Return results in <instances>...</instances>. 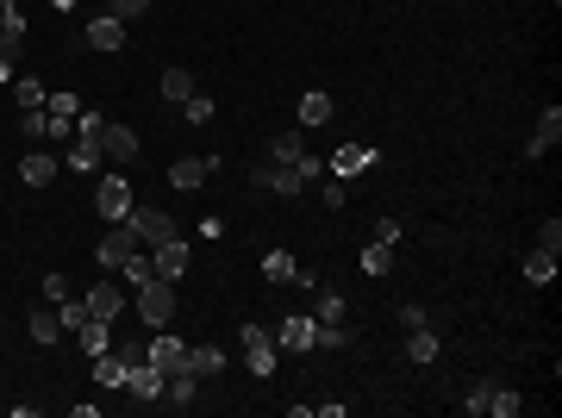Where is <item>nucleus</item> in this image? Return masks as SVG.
I'll list each match as a JSON object with an SVG mask.
<instances>
[{
    "label": "nucleus",
    "mask_w": 562,
    "mask_h": 418,
    "mask_svg": "<svg viewBox=\"0 0 562 418\" xmlns=\"http://www.w3.org/2000/svg\"><path fill=\"white\" fill-rule=\"evenodd\" d=\"M438 350H444V344H438V331H431V325L406 331V356H412V363H438Z\"/></svg>",
    "instance_id": "6ab92c4d"
},
{
    "label": "nucleus",
    "mask_w": 562,
    "mask_h": 418,
    "mask_svg": "<svg viewBox=\"0 0 562 418\" xmlns=\"http://www.w3.org/2000/svg\"><path fill=\"white\" fill-rule=\"evenodd\" d=\"M518 406H525V400H518L512 387H494V394H488V413H494V418H512Z\"/></svg>",
    "instance_id": "f704fd0d"
},
{
    "label": "nucleus",
    "mask_w": 562,
    "mask_h": 418,
    "mask_svg": "<svg viewBox=\"0 0 562 418\" xmlns=\"http://www.w3.org/2000/svg\"><path fill=\"white\" fill-rule=\"evenodd\" d=\"M319 200H325V207H344L350 194H344V181H337V175H319Z\"/></svg>",
    "instance_id": "ea45409f"
},
{
    "label": "nucleus",
    "mask_w": 562,
    "mask_h": 418,
    "mask_svg": "<svg viewBox=\"0 0 562 418\" xmlns=\"http://www.w3.org/2000/svg\"><path fill=\"white\" fill-rule=\"evenodd\" d=\"M325 175V162L319 157H300V162H257L250 169V181L257 188H269V194H300V188H313Z\"/></svg>",
    "instance_id": "f257e3e1"
},
{
    "label": "nucleus",
    "mask_w": 562,
    "mask_h": 418,
    "mask_svg": "<svg viewBox=\"0 0 562 418\" xmlns=\"http://www.w3.org/2000/svg\"><path fill=\"white\" fill-rule=\"evenodd\" d=\"M88 44H94V51H125V19L101 13V19L88 25Z\"/></svg>",
    "instance_id": "f3484780"
},
{
    "label": "nucleus",
    "mask_w": 562,
    "mask_h": 418,
    "mask_svg": "<svg viewBox=\"0 0 562 418\" xmlns=\"http://www.w3.org/2000/svg\"><path fill=\"white\" fill-rule=\"evenodd\" d=\"M0 32H6L13 44H25V13H19V0H0Z\"/></svg>",
    "instance_id": "c756f323"
},
{
    "label": "nucleus",
    "mask_w": 562,
    "mask_h": 418,
    "mask_svg": "<svg viewBox=\"0 0 562 418\" xmlns=\"http://www.w3.org/2000/svg\"><path fill=\"white\" fill-rule=\"evenodd\" d=\"M144 363L150 368H163V374H181V368H188V344H181V337H175V331H157V337H150V350H144Z\"/></svg>",
    "instance_id": "423d86ee"
},
{
    "label": "nucleus",
    "mask_w": 562,
    "mask_h": 418,
    "mask_svg": "<svg viewBox=\"0 0 562 418\" xmlns=\"http://www.w3.org/2000/svg\"><path fill=\"white\" fill-rule=\"evenodd\" d=\"M388 268H393V244H369V250H363V275H375V281H382Z\"/></svg>",
    "instance_id": "7c9ffc66"
},
{
    "label": "nucleus",
    "mask_w": 562,
    "mask_h": 418,
    "mask_svg": "<svg viewBox=\"0 0 562 418\" xmlns=\"http://www.w3.org/2000/svg\"><path fill=\"white\" fill-rule=\"evenodd\" d=\"M188 368H194V374H219V368H225V350H213V344H194V350H188Z\"/></svg>",
    "instance_id": "cd10ccee"
},
{
    "label": "nucleus",
    "mask_w": 562,
    "mask_h": 418,
    "mask_svg": "<svg viewBox=\"0 0 562 418\" xmlns=\"http://www.w3.org/2000/svg\"><path fill=\"white\" fill-rule=\"evenodd\" d=\"M32 337H38V344H56V337H63V318H56L51 306H44V313H32Z\"/></svg>",
    "instance_id": "473e14b6"
},
{
    "label": "nucleus",
    "mask_w": 562,
    "mask_h": 418,
    "mask_svg": "<svg viewBox=\"0 0 562 418\" xmlns=\"http://www.w3.org/2000/svg\"><path fill=\"white\" fill-rule=\"evenodd\" d=\"M325 119H332V94L325 88H306L300 94V125H325Z\"/></svg>",
    "instance_id": "4be33fe9"
},
{
    "label": "nucleus",
    "mask_w": 562,
    "mask_h": 418,
    "mask_svg": "<svg viewBox=\"0 0 562 418\" xmlns=\"http://www.w3.org/2000/svg\"><path fill=\"white\" fill-rule=\"evenodd\" d=\"M56 318H63V331H69V337H75V331H82V325H88V300H56Z\"/></svg>",
    "instance_id": "c85d7f7f"
},
{
    "label": "nucleus",
    "mask_w": 562,
    "mask_h": 418,
    "mask_svg": "<svg viewBox=\"0 0 562 418\" xmlns=\"http://www.w3.org/2000/svg\"><path fill=\"white\" fill-rule=\"evenodd\" d=\"M294 275H300V262L287 257V250H269V257H263V281H276V287H281V281H294Z\"/></svg>",
    "instance_id": "a878e982"
},
{
    "label": "nucleus",
    "mask_w": 562,
    "mask_h": 418,
    "mask_svg": "<svg viewBox=\"0 0 562 418\" xmlns=\"http://www.w3.org/2000/svg\"><path fill=\"white\" fill-rule=\"evenodd\" d=\"M125 225L138 231V244H163V238H175V219H169L163 207H131Z\"/></svg>",
    "instance_id": "0eeeda50"
},
{
    "label": "nucleus",
    "mask_w": 562,
    "mask_h": 418,
    "mask_svg": "<svg viewBox=\"0 0 562 418\" xmlns=\"http://www.w3.org/2000/svg\"><path fill=\"white\" fill-rule=\"evenodd\" d=\"M0 88H13V56H0Z\"/></svg>",
    "instance_id": "49530a36"
},
{
    "label": "nucleus",
    "mask_w": 562,
    "mask_h": 418,
    "mask_svg": "<svg viewBox=\"0 0 562 418\" xmlns=\"http://www.w3.org/2000/svg\"><path fill=\"white\" fill-rule=\"evenodd\" d=\"M19 138L25 144H44V106L38 112H19Z\"/></svg>",
    "instance_id": "e433bc0d"
},
{
    "label": "nucleus",
    "mask_w": 562,
    "mask_h": 418,
    "mask_svg": "<svg viewBox=\"0 0 562 418\" xmlns=\"http://www.w3.org/2000/svg\"><path fill=\"white\" fill-rule=\"evenodd\" d=\"M207 175H219V157H181V162H169V181H175V188H200Z\"/></svg>",
    "instance_id": "4468645a"
},
{
    "label": "nucleus",
    "mask_w": 562,
    "mask_h": 418,
    "mask_svg": "<svg viewBox=\"0 0 562 418\" xmlns=\"http://www.w3.org/2000/svg\"><path fill=\"white\" fill-rule=\"evenodd\" d=\"M163 368H150V363H131L125 368V394H138V400H163Z\"/></svg>",
    "instance_id": "ddd939ff"
},
{
    "label": "nucleus",
    "mask_w": 562,
    "mask_h": 418,
    "mask_svg": "<svg viewBox=\"0 0 562 418\" xmlns=\"http://www.w3.org/2000/svg\"><path fill=\"white\" fill-rule=\"evenodd\" d=\"M400 325H406V331H419V325H431V318H425V306H400Z\"/></svg>",
    "instance_id": "a18cd8bd"
},
{
    "label": "nucleus",
    "mask_w": 562,
    "mask_h": 418,
    "mask_svg": "<svg viewBox=\"0 0 562 418\" xmlns=\"http://www.w3.org/2000/svg\"><path fill=\"white\" fill-rule=\"evenodd\" d=\"M101 13H112V19H125V25H131V19H144V13H150V0H107Z\"/></svg>",
    "instance_id": "c9c22d12"
},
{
    "label": "nucleus",
    "mask_w": 562,
    "mask_h": 418,
    "mask_svg": "<svg viewBox=\"0 0 562 418\" xmlns=\"http://www.w3.org/2000/svg\"><path fill=\"white\" fill-rule=\"evenodd\" d=\"M375 244H400V219H375Z\"/></svg>",
    "instance_id": "37998d69"
},
{
    "label": "nucleus",
    "mask_w": 562,
    "mask_h": 418,
    "mask_svg": "<svg viewBox=\"0 0 562 418\" xmlns=\"http://www.w3.org/2000/svg\"><path fill=\"white\" fill-rule=\"evenodd\" d=\"M69 169L94 175V169H101V138H75V144H69Z\"/></svg>",
    "instance_id": "b1692460"
},
{
    "label": "nucleus",
    "mask_w": 562,
    "mask_h": 418,
    "mask_svg": "<svg viewBox=\"0 0 562 418\" xmlns=\"http://www.w3.org/2000/svg\"><path fill=\"white\" fill-rule=\"evenodd\" d=\"M319 344V318H306V313H287L276 325V350H313Z\"/></svg>",
    "instance_id": "6e6552de"
},
{
    "label": "nucleus",
    "mask_w": 562,
    "mask_h": 418,
    "mask_svg": "<svg viewBox=\"0 0 562 418\" xmlns=\"http://www.w3.org/2000/svg\"><path fill=\"white\" fill-rule=\"evenodd\" d=\"M75 344H82L88 356H101V350H112V318H88V325L75 331Z\"/></svg>",
    "instance_id": "a211bd4d"
},
{
    "label": "nucleus",
    "mask_w": 562,
    "mask_h": 418,
    "mask_svg": "<svg viewBox=\"0 0 562 418\" xmlns=\"http://www.w3.org/2000/svg\"><path fill=\"white\" fill-rule=\"evenodd\" d=\"M94 212H101L107 225H119V219L131 212V181H125V175H101V188H94Z\"/></svg>",
    "instance_id": "39448f33"
},
{
    "label": "nucleus",
    "mask_w": 562,
    "mask_h": 418,
    "mask_svg": "<svg viewBox=\"0 0 562 418\" xmlns=\"http://www.w3.org/2000/svg\"><path fill=\"white\" fill-rule=\"evenodd\" d=\"M562 144V106L550 101L544 112H538V131H531V144H525V157H550Z\"/></svg>",
    "instance_id": "9d476101"
},
{
    "label": "nucleus",
    "mask_w": 562,
    "mask_h": 418,
    "mask_svg": "<svg viewBox=\"0 0 562 418\" xmlns=\"http://www.w3.org/2000/svg\"><path fill=\"white\" fill-rule=\"evenodd\" d=\"M19 181H25V188H51V181H56V157H51V151H25V157H19Z\"/></svg>",
    "instance_id": "2eb2a0df"
},
{
    "label": "nucleus",
    "mask_w": 562,
    "mask_h": 418,
    "mask_svg": "<svg viewBox=\"0 0 562 418\" xmlns=\"http://www.w3.org/2000/svg\"><path fill=\"white\" fill-rule=\"evenodd\" d=\"M150 268H157L163 281H181V275H188V244H181V231L163 238V244H150Z\"/></svg>",
    "instance_id": "1a4fd4ad"
},
{
    "label": "nucleus",
    "mask_w": 562,
    "mask_h": 418,
    "mask_svg": "<svg viewBox=\"0 0 562 418\" xmlns=\"http://www.w3.org/2000/svg\"><path fill=\"white\" fill-rule=\"evenodd\" d=\"M150 275H157V268H150V250H131V257H125V268H119V281H125V287H144Z\"/></svg>",
    "instance_id": "bb28decb"
},
{
    "label": "nucleus",
    "mask_w": 562,
    "mask_h": 418,
    "mask_svg": "<svg viewBox=\"0 0 562 418\" xmlns=\"http://www.w3.org/2000/svg\"><path fill=\"white\" fill-rule=\"evenodd\" d=\"M306 157V138L300 131H281V138H269V162H300Z\"/></svg>",
    "instance_id": "393cba45"
},
{
    "label": "nucleus",
    "mask_w": 562,
    "mask_h": 418,
    "mask_svg": "<svg viewBox=\"0 0 562 418\" xmlns=\"http://www.w3.org/2000/svg\"><path fill=\"white\" fill-rule=\"evenodd\" d=\"M237 344H244V363H250V374H276V331H263V325H244L237 331Z\"/></svg>",
    "instance_id": "7ed1b4c3"
},
{
    "label": "nucleus",
    "mask_w": 562,
    "mask_h": 418,
    "mask_svg": "<svg viewBox=\"0 0 562 418\" xmlns=\"http://www.w3.org/2000/svg\"><path fill=\"white\" fill-rule=\"evenodd\" d=\"M344 313H350V306H344V294L313 287V318H319V325H344Z\"/></svg>",
    "instance_id": "aec40b11"
},
{
    "label": "nucleus",
    "mask_w": 562,
    "mask_h": 418,
    "mask_svg": "<svg viewBox=\"0 0 562 418\" xmlns=\"http://www.w3.org/2000/svg\"><path fill=\"white\" fill-rule=\"evenodd\" d=\"M488 394H494V381H475V387L462 394V413H488Z\"/></svg>",
    "instance_id": "4c0bfd02"
},
{
    "label": "nucleus",
    "mask_w": 562,
    "mask_h": 418,
    "mask_svg": "<svg viewBox=\"0 0 562 418\" xmlns=\"http://www.w3.org/2000/svg\"><path fill=\"white\" fill-rule=\"evenodd\" d=\"M44 138H51V144H75V119H63V112H44Z\"/></svg>",
    "instance_id": "72a5a7b5"
},
{
    "label": "nucleus",
    "mask_w": 562,
    "mask_h": 418,
    "mask_svg": "<svg viewBox=\"0 0 562 418\" xmlns=\"http://www.w3.org/2000/svg\"><path fill=\"white\" fill-rule=\"evenodd\" d=\"M194 94V75L188 69H163V101H188Z\"/></svg>",
    "instance_id": "2f4dec72"
},
{
    "label": "nucleus",
    "mask_w": 562,
    "mask_h": 418,
    "mask_svg": "<svg viewBox=\"0 0 562 418\" xmlns=\"http://www.w3.org/2000/svg\"><path fill=\"white\" fill-rule=\"evenodd\" d=\"M131 300H138V313H144V325H175V281H163V275H150L144 287H131Z\"/></svg>",
    "instance_id": "f03ea898"
},
{
    "label": "nucleus",
    "mask_w": 562,
    "mask_h": 418,
    "mask_svg": "<svg viewBox=\"0 0 562 418\" xmlns=\"http://www.w3.org/2000/svg\"><path fill=\"white\" fill-rule=\"evenodd\" d=\"M101 157H107V162H131V157H138V131H131V125H101Z\"/></svg>",
    "instance_id": "9b49d317"
},
{
    "label": "nucleus",
    "mask_w": 562,
    "mask_h": 418,
    "mask_svg": "<svg viewBox=\"0 0 562 418\" xmlns=\"http://www.w3.org/2000/svg\"><path fill=\"white\" fill-rule=\"evenodd\" d=\"M363 169H375V151H369V144H344V151L325 162V175H337V181H350V175H363Z\"/></svg>",
    "instance_id": "f8f14e48"
},
{
    "label": "nucleus",
    "mask_w": 562,
    "mask_h": 418,
    "mask_svg": "<svg viewBox=\"0 0 562 418\" xmlns=\"http://www.w3.org/2000/svg\"><path fill=\"white\" fill-rule=\"evenodd\" d=\"M44 106H51V112H63V119H75V112H82V94H51Z\"/></svg>",
    "instance_id": "a19ab883"
},
{
    "label": "nucleus",
    "mask_w": 562,
    "mask_h": 418,
    "mask_svg": "<svg viewBox=\"0 0 562 418\" xmlns=\"http://www.w3.org/2000/svg\"><path fill=\"white\" fill-rule=\"evenodd\" d=\"M525 281H531V287H550V281H557V250H531V257H525Z\"/></svg>",
    "instance_id": "5701e85b"
},
{
    "label": "nucleus",
    "mask_w": 562,
    "mask_h": 418,
    "mask_svg": "<svg viewBox=\"0 0 562 418\" xmlns=\"http://www.w3.org/2000/svg\"><path fill=\"white\" fill-rule=\"evenodd\" d=\"M13 106H19V112H38V106H44V82H38V75H13Z\"/></svg>",
    "instance_id": "412c9836"
},
{
    "label": "nucleus",
    "mask_w": 562,
    "mask_h": 418,
    "mask_svg": "<svg viewBox=\"0 0 562 418\" xmlns=\"http://www.w3.org/2000/svg\"><path fill=\"white\" fill-rule=\"evenodd\" d=\"M562 244V219H544V244H538V250H557Z\"/></svg>",
    "instance_id": "c03bdc74"
},
{
    "label": "nucleus",
    "mask_w": 562,
    "mask_h": 418,
    "mask_svg": "<svg viewBox=\"0 0 562 418\" xmlns=\"http://www.w3.org/2000/svg\"><path fill=\"white\" fill-rule=\"evenodd\" d=\"M131 250H138V231H131V225L119 219V225H107V231H101V250H94V262H101V268H112V275H119V268H125V257H131Z\"/></svg>",
    "instance_id": "20e7f679"
},
{
    "label": "nucleus",
    "mask_w": 562,
    "mask_h": 418,
    "mask_svg": "<svg viewBox=\"0 0 562 418\" xmlns=\"http://www.w3.org/2000/svg\"><path fill=\"white\" fill-rule=\"evenodd\" d=\"M125 300H131V294H125L119 281H94V294H88V313H94V318H119V313H125Z\"/></svg>",
    "instance_id": "dca6fc26"
},
{
    "label": "nucleus",
    "mask_w": 562,
    "mask_h": 418,
    "mask_svg": "<svg viewBox=\"0 0 562 418\" xmlns=\"http://www.w3.org/2000/svg\"><path fill=\"white\" fill-rule=\"evenodd\" d=\"M181 112H188L194 125H207V119H213V101H207V94H188V101H181Z\"/></svg>",
    "instance_id": "58836bf2"
},
{
    "label": "nucleus",
    "mask_w": 562,
    "mask_h": 418,
    "mask_svg": "<svg viewBox=\"0 0 562 418\" xmlns=\"http://www.w3.org/2000/svg\"><path fill=\"white\" fill-rule=\"evenodd\" d=\"M44 300H51V306H56V300H69V281H63L56 268H51V275H44Z\"/></svg>",
    "instance_id": "79ce46f5"
},
{
    "label": "nucleus",
    "mask_w": 562,
    "mask_h": 418,
    "mask_svg": "<svg viewBox=\"0 0 562 418\" xmlns=\"http://www.w3.org/2000/svg\"><path fill=\"white\" fill-rule=\"evenodd\" d=\"M0 56H19V44H13V38H6V32H0Z\"/></svg>",
    "instance_id": "de8ad7c7"
}]
</instances>
